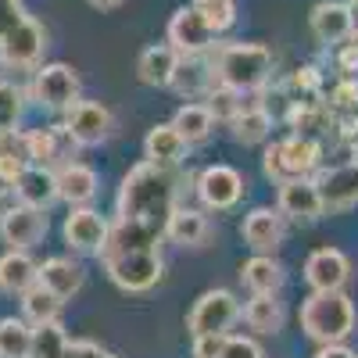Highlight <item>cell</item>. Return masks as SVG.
Instances as JSON below:
<instances>
[{"mask_svg":"<svg viewBox=\"0 0 358 358\" xmlns=\"http://www.w3.org/2000/svg\"><path fill=\"white\" fill-rule=\"evenodd\" d=\"M179 179L172 169L140 162L122 176L118 187V215L108 229V241L101 248V262L115 287L129 294H143L162 280V236L169 215L176 212Z\"/></svg>","mask_w":358,"mask_h":358,"instance_id":"cell-1","label":"cell"},{"mask_svg":"<svg viewBox=\"0 0 358 358\" xmlns=\"http://www.w3.org/2000/svg\"><path fill=\"white\" fill-rule=\"evenodd\" d=\"M212 69H215V83L236 90V94H255L273 79L276 57L262 43H226L219 47Z\"/></svg>","mask_w":358,"mask_h":358,"instance_id":"cell-2","label":"cell"},{"mask_svg":"<svg viewBox=\"0 0 358 358\" xmlns=\"http://www.w3.org/2000/svg\"><path fill=\"white\" fill-rule=\"evenodd\" d=\"M301 330L319 348L344 344V337H351V330H355V305H351V297L344 290L312 294L308 301L301 305Z\"/></svg>","mask_w":358,"mask_h":358,"instance_id":"cell-3","label":"cell"},{"mask_svg":"<svg viewBox=\"0 0 358 358\" xmlns=\"http://www.w3.org/2000/svg\"><path fill=\"white\" fill-rule=\"evenodd\" d=\"M319 158H322L319 140H312V136H287V140H280L273 147H265L262 169H265L268 179H276V183H294V179H308L319 169Z\"/></svg>","mask_w":358,"mask_h":358,"instance_id":"cell-4","label":"cell"},{"mask_svg":"<svg viewBox=\"0 0 358 358\" xmlns=\"http://www.w3.org/2000/svg\"><path fill=\"white\" fill-rule=\"evenodd\" d=\"M241 315L244 308L229 290H204L187 315V330L190 337H226Z\"/></svg>","mask_w":358,"mask_h":358,"instance_id":"cell-5","label":"cell"},{"mask_svg":"<svg viewBox=\"0 0 358 358\" xmlns=\"http://www.w3.org/2000/svg\"><path fill=\"white\" fill-rule=\"evenodd\" d=\"M47 50V33L36 18H22L11 33L0 40V62L8 69H36Z\"/></svg>","mask_w":358,"mask_h":358,"instance_id":"cell-6","label":"cell"},{"mask_svg":"<svg viewBox=\"0 0 358 358\" xmlns=\"http://www.w3.org/2000/svg\"><path fill=\"white\" fill-rule=\"evenodd\" d=\"M33 101H40L43 108L69 111L79 101V76H76V69L65 65V62L36 69V76H33Z\"/></svg>","mask_w":358,"mask_h":358,"instance_id":"cell-7","label":"cell"},{"mask_svg":"<svg viewBox=\"0 0 358 358\" xmlns=\"http://www.w3.org/2000/svg\"><path fill=\"white\" fill-rule=\"evenodd\" d=\"M65 129L69 136L76 140V147H97L111 136L115 129V118L104 104L97 101H76L69 111H65Z\"/></svg>","mask_w":358,"mask_h":358,"instance_id":"cell-8","label":"cell"},{"mask_svg":"<svg viewBox=\"0 0 358 358\" xmlns=\"http://www.w3.org/2000/svg\"><path fill=\"white\" fill-rule=\"evenodd\" d=\"M215 43V33L208 29V22L190 8H179L172 18H169V47L179 54V57H201L208 47Z\"/></svg>","mask_w":358,"mask_h":358,"instance_id":"cell-9","label":"cell"},{"mask_svg":"<svg viewBox=\"0 0 358 358\" xmlns=\"http://www.w3.org/2000/svg\"><path fill=\"white\" fill-rule=\"evenodd\" d=\"M305 280L312 287V294H334L344 290L351 280V262L344 251L337 248H315L305 262Z\"/></svg>","mask_w":358,"mask_h":358,"instance_id":"cell-10","label":"cell"},{"mask_svg":"<svg viewBox=\"0 0 358 358\" xmlns=\"http://www.w3.org/2000/svg\"><path fill=\"white\" fill-rule=\"evenodd\" d=\"M0 236L4 244H11V251H29L36 248L47 236V212L43 208H29V204H15L0 219Z\"/></svg>","mask_w":358,"mask_h":358,"instance_id":"cell-11","label":"cell"},{"mask_svg":"<svg viewBox=\"0 0 358 358\" xmlns=\"http://www.w3.org/2000/svg\"><path fill=\"white\" fill-rule=\"evenodd\" d=\"M248 183L244 176L229 169V165H208L201 176H197V194L208 208H215V212H226V208H233L236 201L244 197Z\"/></svg>","mask_w":358,"mask_h":358,"instance_id":"cell-12","label":"cell"},{"mask_svg":"<svg viewBox=\"0 0 358 358\" xmlns=\"http://www.w3.org/2000/svg\"><path fill=\"white\" fill-rule=\"evenodd\" d=\"M276 212L287 215V219H294V222H315V219L326 212L315 179H294V183H280Z\"/></svg>","mask_w":358,"mask_h":358,"instance_id":"cell-13","label":"cell"},{"mask_svg":"<svg viewBox=\"0 0 358 358\" xmlns=\"http://www.w3.org/2000/svg\"><path fill=\"white\" fill-rule=\"evenodd\" d=\"M315 187L322 194L326 212H348V208H355L358 204V158L322 172L315 179Z\"/></svg>","mask_w":358,"mask_h":358,"instance_id":"cell-14","label":"cell"},{"mask_svg":"<svg viewBox=\"0 0 358 358\" xmlns=\"http://www.w3.org/2000/svg\"><path fill=\"white\" fill-rule=\"evenodd\" d=\"M108 229H111V222L101 212H94V208H72V215L65 219V241L76 251L101 255V248L108 241Z\"/></svg>","mask_w":358,"mask_h":358,"instance_id":"cell-15","label":"cell"},{"mask_svg":"<svg viewBox=\"0 0 358 358\" xmlns=\"http://www.w3.org/2000/svg\"><path fill=\"white\" fill-rule=\"evenodd\" d=\"M308 29L312 36L326 47H341L344 40H351V15H348V4L341 0H319L308 15Z\"/></svg>","mask_w":358,"mask_h":358,"instance_id":"cell-16","label":"cell"},{"mask_svg":"<svg viewBox=\"0 0 358 358\" xmlns=\"http://www.w3.org/2000/svg\"><path fill=\"white\" fill-rule=\"evenodd\" d=\"M244 244L255 255H276V248L283 244V215L273 208H255L244 219Z\"/></svg>","mask_w":358,"mask_h":358,"instance_id":"cell-17","label":"cell"},{"mask_svg":"<svg viewBox=\"0 0 358 358\" xmlns=\"http://www.w3.org/2000/svg\"><path fill=\"white\" fill-rule=\"evenodd\" d=\"M15 194H18V204L43 208L47 212V208L57 201V172H50L47 165H25V172L15 183Z\"/></svg>","mask_w":358,"mask_h":358,"instance_id":"cell-18","label":"cell"},{"mask_svg":"<svg viewBox=\"0 0 358 358\" xmlns=\"http://www.w3.org/2000/svg\"><path fill=\"white\" fill-rule=\"evenodd\" d=\"M97 172L90 165H79V162H69L62 165V172H57V197L69 201L72 208H83L97 197Z\"/></svg>","mask_w":358,"mask_h":358,"instance_id":"cell-19","label":"cell"},{"mask_svg":"<svg viewBox=\"0 0 358 358\" xmlns=\"http://www.w3.org/2000/svg\"><path fill=\"white\" fill-rule=\"evenodd\" d=\"M179 69V54L169 43H155L136 57V79L143 86H169Z\"/></svg>","mask_w":358,"mask_h":358,"instance_id":"cell-20","label":"cell"},{"mask_svg":"<svg viewBox=\"0 0 358 358\" xmlns=\"http://www.w3.org/2000/svg\"><path fill=\"white\" fill-rule=\"evenodd\" d=\"M187 147H190V143L176 133V126H172V122H162V126H155L151 133H147V140H143V155H147V162L172 169V165L183 162Z\"/></svg>","mask_w":358,"mask_h":358,"instance_id":"cell-21","label":"cell"},{"mask_svg":"<svg viewBox=\"0 0 358 358\" xmlns=\"http://www.w3.org/2000/svg\"><path fill=\"white\" fill-rule=\"evenodd\" d=\"M208 233H212V226H208L204 212H197V208H176V212L169 215V226H165V236L179 248L204 244Z\"/></svg>","mask_w":358,"mask_h":358,"instance_id":"cell-22","label":"cell"},{"mask_svg":"<svg viewBox=\"0 0 358 358\" xmlns=\"http://www.w3.org/2000/svg\"><path fill=\"white\" fill-rule=\"evenodd\" d=\"M179 97H204L215 86V69L201 57H179V69L169 83Z\"/></svg>","mask_w":358,"mask_h":358,"instance_id":"cell-23","label":"cell"},{"mask_svg":"<svg viewBox=\"0 0 358 358\" xmlns=\"http://www.w3.org/2000/svg\"><path fill=\"white\" fill-rule=\"evenodd\" d=\"M40 283V265L25 251H8L0 258V290L4 294H25Z\"/></svg>","mask_w":358,"mask_h":358,"instance_id":"cell-24","label":"cell"},{"mask_svg":"<svg viewBox=\"0 0 358 358\" xmlns=\"http://www.w3.org/2000/svg\"><path fill=\"white\" fill-rule=\"evenodd\" d=\"M40 283L65 301V297L79 294V287H83V265L72 258H47L40 265Z\"/></svg>","mask_w":358,"mask_h":358,"instance_id":"cell-25","label":"cell"},{"mask_svg":"<svg viewBox=\"0 0 358 358\" xmlns=\"http://www.w3.org/2000/svg\"><path fill=\"white\" fill-rule=\"evenodd\" d=\"M241 280L251 294H280L283 287V265L273 255H255L241 265Z\"/></svg>","mask_w":358,"mask_h":358,"instance_id":"cell-26","label":"cell"},{"mask_svg":"<svg viewBox=\"0 0 358 358\" xmlns=\"http://www.w3.org/2000/svg\"><path fill=\"white\" fill-rule=\"evenodd\" d=\"M62 297L57 294H50L43 283H36V287H29L25 294H22V312H25V322L29 326H47V322H57L62 319Z\"/></svg>","mask_w":358,"mask_h":358,"instance_id":"cell-27","label":"cell"},{"mask_svg":"<svg viewBox=\"0 0 358 358\" xmlns=\"http://www.w3.org/2000/svg\"><path fill=\"white\" fill-rule=\"evenodd\" d=\"M62 140H65V126H50V129H29L22 133L25 143V158L33 165H50L54 158H62Z\"/></svg>","mask_w":358,"mask_h":358,"instance_id":"cell-28","label":"cell"},{"mask_svg":"<svg viewBox=\"0 0 358 358\" xmlns=\"http://www.w3.org/2000/svg\"><path fill=\"white\" fill-rule=\"evenodd\" d=\"M172 126L187 143H204L208 136H212V129H215V118H212V111H208L204 104H183L172 115Z\"/></svg>","mask_w":358,"mask_h":358,"instance_id":"cell-29","label":"cell"},{"mask_svg":"<svg viewBox=\"0 0 358 358\" xmlns=\"http://www.w3.org/2000/svg\"><path fill=\"white\" fill-rule=\"evenodd\" d=\"M244 319L255 334H280L283 330V305L276 301V294H255L244 308Z\"/></svg>","mask_w":358,"mask_h":358,"instance_id":"cell-30","label":"cell"},{"mask_svg":"<svg viewBox=\"0 0 358 358\" xmlns=\"http://www.w3.org/2000/svg\"><path fill=\"white\" fill-rule=\"evenodd\" d=\"M33 355V326L25 319H0V358H29Z\"/></svg>","mask_w":358,"mask_h":358,"instance_id":"cell-31","label":"cell"},{"mask_svg":"<svg viewBox=\"0 0 358 358\" xmlns=\"http://www.w3.org/2000/svg\"><path fill=\"white\" fill-rule=\"evenodd\" d=\"M229 126H233V136L241 143H262L268 133H273V115H268L265 108H258V104H248Z\"/></svg>","mask_w":358,"mask_h":358,"instance_id":"cell-32","label":"cell"},{"mask_svg":"<svg viewBox=\"0 0 358 358\" xmlns=\"http://www.w3.org/2000/svg\"><path fill=\"white\" fill-rule=\"evenodd\" d=\"M326 108H330L334 118H358V79L355 76H341L330 94H326Z\"/></svg>","mask_w":358,"mask_h":358,"instance_id":"cell-33","label":"cell"},{"mask_svg":"<svg viewBox=\"0 0 358 358\" xmlns=\"http://www.w3.org/2000/svg\"><path fill=\"white\" fill-rule=\"evenodd\" d=\"M330 122V108L326 101H315V104H290V126H294V136H312L319 129H326Z\"/></svg>","mask_w":358,"mask_h":358,"instance_id":"cell-34","label":"cell"},{"mask_svg":"<svg viewBox=\"0 0 358 358\" xmlns=\"http://www.w3.org/2000/svg\"><path fill=\"white\" fill-rule=\"evenodd\" d=\"M204 108L212 111V118L219 122H233L236 115H241L248 104H244V94H236V90H229V86H222V83H215L212 90L204 94Z\"/></svg>","mask_w":358,"mask_h":358,"instance_id":"cell-35","label":"cell"},{"mask_svg":"<svg viewBox=\"0 0 358 358\" xmlns=\"http://www.w3.org/2000/svg\"><path fill=\"white\" fill-rule=\"evenodd\" d=\"M69 337L62 330V322H47V326H33V355L29 358H65Z\"/></svg>","mask_w":358,"mask_h":358,"instance_id":"cell-36","label":"cell"},{"mask_svg":"<svg viewBox=\"0 0 358 358\" xmlns=\"http://www.w3.org/2000/svg\"><path fill=\"white\" fill-rule=\"evenodd\" d=\"M194 11L208 22V29L219 36L236 22V0H194Z\"/></svg>","mask_w":358,"mask_h":358,"instance_id":"cell-37","label":"cell"},{"mask_svg":"<svg viewBox=\"0 0 358 358\" xmlns=\"http://www.w3.org/2000/svg\"><path fill=\"white\" fill-rule=\"evenodd\" d=\"M287 90L294 94V104H315L319 94H322V76H319V69H312V65L297 69V72L287 79Z\"/></svg>","mask_w":358,"mask_h":358,"instance_id":"cell-38","label":"cell"},{"mask_svg":"<svg viewBox=\"0 0 358 358\" xmlns=\"http://www.w3.org/2000/svg\"><path fill=\"white\" fill-rule=\"evenodd\" d=\"M25 111V97L15 83H0V133H15Z\"/></svg>","mask_w":358,"mask_h":358,"instance_id":"cell-39","label":"cell"},{"mask_svg":"<svg viewBox=\"0 0 358 358\" xmlns=\"http://www.w3.org/2000/svg\"><path fill=\"white\" fill-rule=\"evenodd\" d=\"M219 358H265V351L251 337H226Z\"/></svg>","mask_w":358,"mask_h":358,"instance_id":"cell-40","label":"cell"},{"mask_svg":"<svg viewBox=\"0 0 358 358\" xmlns=\"http://www.w3.org/2000/svg\"><path fill=\"white\" fill-rule=\"evenodd\" d=\"M337 69H341V76H355L358 72V36H351V40H344L341 47H337Z\"/></svg>","mask_w":358,"mask_h":358,"instance_id":"cell-41","label":"cell"},{"mask_svg":"<svg viewBox=\"0 0 358 358\" xmlns=\"http://www.w3.org/2000/svg\"><path fill=\"white\" fill-rule=\"evenodd\" d=\"M65 358H115V355H108V351H104L101 344H94V341H69Z\"/></svg>","mask_w":358,"mask_h":358,"instance_id":"cell-42","label":"cell"},{"mask_svg":"<svg viewBox=\"0 0 358 358\" xmlns=\"http://www.w3.org/2000/svg\"><path fill=\"white\" fill-rule=\"evenodd\" d=\"M226 337H194V358H219Z\"/></svg>","mask_w":358,"mask_h":358,"instance_id":"cell-43","label":"cell"},{"mask_svg":"<svg viewBox=\"0 0 358 358\" xmlns=\"http://www.w3.org/2000/svg\"><path fill=\"white\" fill-rule=\"evenodd\" d=\"M22 18H25V11H22L18 4H15V8H0V40H4V36L11 33V29L22 22Z\"/></svg>","mask_w":358,"mask_h":358,"instance_id":"cell-44","label":"cell"},{"mask_svg":"<svg viewBox=\"0 0 358 358\" xmlns=\"http://www.w3.org/2000/svg\"><path fill=\"white\" fill-rule=\"evenodd\" d=\"M315 358H358V351H351L344 344H326V348L315 351Z\"/></svg>","mask_w":358,"mask_h":358,"instance_id":"cell-45","label":"cell"},{"mask_svg":"<svg viewBox=\"0 0 358 358\" xmlns=\"http://www.w3.org/2000/svg\"><path fill=\"white\" fill-rule=\"evenodd\" d=\"M348 15H351V36H358V0H348Z\"/></svg>","mask_w":358,"mask_h":358,"instance_id":"cell-46","label":"cell"},{"mask_svg":"<svg viewBox=\"0 0 358 358\" xmlns=\"http://www.w3.org/2000/svg\"><path fill=\"white\" fill-rule=\"evenodd\" d=\"M90 4H94V8H101V11H111V8H118V4H122V0H90Z\"/></svg>","mask_w":358,"mask_h":358,"instance_id":"cell-47","label":"cell"},{"mask_svg":"<svg viewBox=\"0 0 358 358\" xmlns=\"http://www.w3.org/2000/svg\"><path fill=\"white\" fill-rule=\"evenodd\" d=\"M18 4V0H0V8H15Z\"/></svg>","mask_w":358,"mask_h":358,"instance_id":"cell-48","label":"cell"}]
</instances>
